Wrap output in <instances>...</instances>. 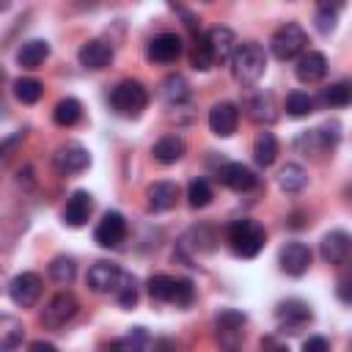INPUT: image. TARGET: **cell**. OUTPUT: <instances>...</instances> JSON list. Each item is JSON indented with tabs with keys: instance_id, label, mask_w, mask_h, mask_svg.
I'll return each mask as SVG.
<instances>
[{
	"instance_id": "cell-18",
	"label": "cell",
	"mask_w": 352,
	"mask_h": 352,
	"mask_svg": "<svg viewBox=\"0 0 352 352\" xmlns=\"http://www.w3.org/2000/svg\"><path fill=\"white\" fill-rule=\"evenodd\" d=\"M77 60H80V66H82V69L99 72V69L110 66V60H113V47H110L107 41L91 38V41H85V44L80 47V52H77Z\"/></svg>"
},
{
	"instance_id": "cell-36",
	"label": "cell",
	"mask_w": 352,
	"mask_h": 352,
	"mask_svg": "<svg viewBox=\"0 0 352 352\" xmlns=\"http://www.w3.org/2000/svg\"><path fill=\"white\" fill-rule=\"evenodd\" d=\"M14 94H16V99L25 102V104H36V102L41 99V94H44V82L36 80V77H19V80L14 82Z\"/></svg>"
},
{
	"instance_id": "cell-19",
	"label": "cell",
	"mask_w": 352,
	"mask_h": 352,
	"mask_svg": "<svg viewBox=\"0 0 352 352\" xmlns=\"http://www.w3.org/2000/svg\"><path fill=\"white\" fill-rule=\"evenodd\" d=\"M91 212H94V198H91V192H85V190H74V192L69 195V201H66L63 223L72 226V228H80V226L88 223Z\"/></svg>"
},
{
	"instance_id": "cell-2",
	"label": "cell",
	"mask_w": 352,
	"mask_h": 352,
	"mask_svg": "<svg viewBox=\"0 0 352 352\" xmlns=\"http://www.w3.org/2000/svg\"><path fill=\"white\" fill-rule=\"evenodd\" d=\"M267 69V55H264V47L256 44V41H245L236 47L234 58H231V72H234V80L242 82V85H250L256 82Z\"/></svg>"
},
{
	"instance_id": "cell-3",
	"label": "cell",
	"mask_w": 352,
	"mask_h": 352,
	"mask_svg": "<svg viewBox=\"0 0 352 352\" xmlns=\"http://www.w3.org/2000/svg\"><path fill=\"white\" fill-rule=\"evenodd\" d=\"M148 104V91L143 88L140 80H121L110 91V107L121 118H138Z\"/></svg>"
},
{
	"instance_id": "cell-32",
	"label": "cell",
	"mask_w": 352,
	"mask_h": 352,
	"mask_svg": "<svg viewBox=\"0 0 352 352\" xmlns=\"http://www.w3.org/2000/svg\"><path fill=\"white\" fill-rule=\"evenodd\" d=\"M162 96H165V102H168L170 107L184 104V102L190 99V85H187V80H184L182 74L165 77V82H162Z\"/></svg>"
},
{
	"instance_id": "cell-20",
	"label": "cell",
	"mask_w": 352,
	"mask_h": 352,
	"mask_svg": "<svg viewBox=\"0 0 352 352\" xmlns=\"http://www.w3.org/2000/svg\"><path fill=\"white\" fill-rule=\"evenodd\" d=\"M206 38H209V47H212V55H214V63H226L234 58L236 52V36L231 28H223V25H214L212 30H206Z\"/></svg>"
},
{
	"instance_id": "cell-9",
	"label": "cell",
	"mask_w": 352,
	"mask_h": 352,
	"mask_svg": "<svg viewBox=\"0 0 352 352\" xmlns=\"http://www.w3.org/2000/svg\"><path fill=\"white\" fill-rule=\"evenodd\" d=\"M77 297L72 294V292H58L50 302H47V308H44V314H41V322L47 324V327H52V330H58V327H63L74 314H77Z\"/></svg>"
},
{
	"instance_id": "cell-11",
	"label": "cell",
	"mask_w": 352,
	"mask_h": 352,
	"mask_svg": "<svg viewBox=\"0 0 352 352\" xmlns=\"http://www.w3.org/2000/svg\"><path fill=\"white\" fill-rule=\"evenodd\" d=\"M124 236H126V220L121 212H107L94 231V239L102 248H118L124 242Z\"/></svg>"
},
{
	"instance_id": "cell-34",
	"label": "cell",
	"mask_w": 352,
	"mask_h": 352,
	"mask_svg": "<svg viewBox=\"0 0 352 352\" xmlns=\"http://www.w3.org/2000/svg\"><path fill=\"white\" fill-rule=\"evenodd\" d=\"M190 63L198 72H209L214 66V55H212V47H209L206 33L195 36V44H192V52H190Z\"/></svg>"
},
{
	"instance_id": "cell-37",
	"label": "cell",
	"mask_w": 352,
	"mask_h": 352,
	"mask_svg": "<svg viewBox=\"0 0 352 352\" xmlns=\"http://www.w3.org/2000/svg\"><path fill=\"white\" fill-rule=\"evenodd\" d=\"M113 294H116V300H118L121 308H135V302H138V280H135V275L124 272Z\"/></svg>"
},
{
	"instance_id": "cell-30",
	"label": "cell",
	"mask_w": 352,
	"mask_h": 352,
	"mask_svg": "<svg viewBox=\"0 0 352 352\" xmlns=\"http://www.w3.org/2000/svg\"><path fill=\"white\" fill-rule=\"evenodd\" d=\"M275 157H278V140H275V135L272 132H258L256 135V140H253V160L261 165V168H270L272 162H275Z\"/></svg>"
},
{
	"instance_id": "cell-38",
	"label": "cell",
	"mask_w": 352,
	"mask_h": 352,
	"mask_svg": "<svg viewBox=\"0 0 352 352\" xmlns=\"http://www.w3.org/2000/svg\"><path fill=\"white\" fill-rule=\"evenodd\" d=\"M314 107H316V102H314V96H308L305 91H292V94L286 96V113L294 116V118H302V116L314 113Z\"/></svg>"
},
{
	"instance_id": "cell-10",
	"label": "cell",
	"mask_w": 352,
	"mask_h": 352,
	"mask_svg": "<svg viewBox=\"0 0 352 352\" xmlns=\"http://www.w3.org/2000/svg\"><path fill=\"white\" fill-rule=\"evenodd\" d=\"M8 294L19 308H33L36 300L41 297V278L36 272H19L8 283Z\"/></svg>"
},
{
	"instance_id": "cell-1",
	"label": "cell",
	"mask_w": 352,
	"mask_h": 352,
	"mask_svg": "<svg viewBox=\"0 0 352 352\" xmlns=\"http://www.w3.org/2000/svg\"><path fill=\"white\" fill-rule=\"evenodd\" d=\"M226 239H228V248L242 256V258H253L258 256V250L264 248L267 242V231L261 223L250 220V217H242V220H234L228 228H226Z\"/></svg>"
},
{
	"instance_id": "cell-23",
	"label": "cell",
	"mask_w": 352,
	"mask_h": 352,
	"mask_svg": "<svg viewBox=\"0 0 352 352\" xmlns=\"http://www.w3.org/2000/svg\"><path fill=\"white\" fill-rule=\"evenodd\" d=\"M176 198H179V187L173 182H154L146 190L148 212H168L176 206Z\"/></svg>"
},
{
	"instance_id": "cell-41",
	"label": "cell",
	"mask_w": 352,
	"mask_h": 352,
	"mask_svg": "<svg viewBox=\"0 0 352 352\" xmlns=\"http://www.w3.org/2000/svg\"><path fill=\"white\" fill-rule=\"evenodd\" d=\"M121 341V346H124V352H146V346H148V333H146V327H132L124 338H118Z\"/></svg>"
},
{
	"instance_id": "cell-14",
	"label": "cell",
	"mask_w": 352,
	"mask_h": 352,
	"mask_svg": "<svg viewBox=\"0 0 352 352\" xmlns=\"http://www.w3.org/2000/svg\"><path fill=\"white\" fill-rule=\"evenodd\" d=\"M217 182L226 184L234 192H245V190H250L256 184V173L242 162H223L217 168Z\"/></svg>"
},
{
	"instance_id": "cell-25",
	"label": "cell",
	"mask_w": 352,
	"mask_h": 352,
	"mask_svg": "<svg viewBox=\"0 0 352 352\" xmlns=\"http://www.w3.org/2000/svg\"><path fill=\"white\" fill-rule=\"evenodd\" d=\"M47 55H50V44H47L44 38H30V41H25V44L19 47L16 63H19L22 69H38V66L47 60Z\"/></svg>"
},
{
	"instance_id": "cell-7",
	"label": "cell",
	"mask_w": 352,
	"mask_h": 352,
	"mask_svg": "<svg viewBox=\"0 0 352 352\" xmlns=\"http://www.w3.org/2000/svg\"><path fill=\"white\" fill-rule=\"evenodd\" d=\"M52 165H55V170L60 176H72V173H80V170H85L91 165V154H88V148L82 143H74L72 140V143H63L55 151Z\"/></svg>"
},
{
	"instance_id": "cell-16",
	"label": "cell",
	"mask_w": 352,
	"mask_h": 352,
	"mask_svg": "<svg viewBox=\"0 0 352 352\" xmlns=\"http://www.w3.org/2000/svg\"><path fill=\"white\" fill-rule=\"evenodd\" d=\"M148 60L154 63H173L179 55H182V38L170 30L165 33H157L151 41H148Z\"/></svg>"
},
{
	"instance_id": "cell-26",
	"label": "cell",
	"mask_w": 352,
	"mask_h": 352,
	"mask_svg": "<svg viewBox=\"0 0 352 352\" xmlns=\"http://www.w3.org/2000/svg\"><path fill=\"white\" fill-rule=\"evenodd\" d=\"M245 110L248 116L256 121V124H272L275 121V102L270 94H253L248 102H245Z\"/></svg>"
},
{
	"instance_id": "cell-43",
	"label": "cell",
	"mask_w": 352,
	"mask_h": 352,
	"mask_svg": "<svg viewBox=\"0 0 352 352\" xmlns=\"http://www.w3.org/2000/svg\"><path fill=\"white\" fill-rule=\"evenodd\" d=\"M302 352H330V341L324 336H311L302 341Z\"/></svg>"
},
{
	"instance_id": "cell-45",
	"label": "cell",
	"mask_w": 352,
	"mask_h": 352,
	"mask_svg": "<svg viewBox=\"0 0 352 352\" xmlns=\"http://www.w3.org/2000/svg\"><path fill=\"white\" fill-rule=\"evenodd\" d=\"M261 352H289V346H283V344H275L272 338H267V341L261 344Z\"/></svg>"
},
{
	"instance_id": "cell-46",
	"label": "cell",
	"mask_w": 352,
	"mask_h": 352,
	"mask_svg": "<svg viewBox=\"0 0 352 352\" xmlns=\"http://www.w3.org/2000/svg\"><path fill=\"white\" fill-rule=\"evenodd\" d=\"M154 352H176V346H173V341L162 338V341H157V344H154Z\"/></svg>"
},
{
	"instance_id": "cell-4",
	"label": "cell",
	"mask_w": 352,
	"mask_h": 352,
	"mask_svg": "<svg viewBox=\"0 0 352 352\" xmlns=\"http://www.w3.org/2000/svg\"><path fill=\"white\" fill-rule=\"evenodd\" d=\"M245 324H248V316L234 308H223L214 316V336L223 352H239L245 341Z\"/></svg>"
},
{
	"instance_id": "cell-24",
	"label": "cell",
	"mask_w": 352,
	"mask_h": 352,
	"mask_svg": "<svg viewBox=\"0 0 352 352\" xmlns=\"http://www.w3.org/2000/svg\"><path fill=\"white\" fill-rule=\"evenodd\" d=\"M184 148H187L184 146V138H179V135H162L154 143L151 154H154V160L160 165H173V162H179L184 157Z\"/></svg>"
},
{
	"instance_id": "cell-6",
	"label": "cell",
	"mask_w": 352,
	"mask_h": 352,
	"mask_svg": "<svg viewBox=\"0 0 352 352\" xmlns=\"http://www.w3.org/2000/svg\"><path fill=\"white\" fill-rule=\"evenodd\" d=\"M336 143H338V126L330 132V124L322 126V129H305V132H300L297 140H294L297 151L305 154V157H314V160H319L322 154H327Z\"/></svg>"
},
{
	"instance_id": "cell-15",
	"label": "cell",
	"mask_w": 352,
	"mask_h": 352,
	"mask_svg": "<svg viewBox=\"0 0 352 352\" xmlns=\"http://www.w3.org/2000/svg\"><path fill=\"white\" fill-rule=\"evenodd\" d=\"M319 253L327 264H344L352 253V236L346 231H330L319 242Z\"/></svg>"
},
{
	"instance_id": "cell-35",
	"label": "cell",
	"mask_w": 352,
	"mask_h": 352,
	"mask_svg": "<svg viewBox=\"0 0 352 352\" xmlns=\"http://www.w3.org/2000/svg\"><path fill=\"white\" fill-rule=\"evenodd\" d=\"M74 275H77V264H74L72 256H55V258L50 261V278H52L55 283L69 286V283L74 280Z\"/></svg>"
},
{
	"instance_id": "cell-29",
	"label": "cell",
	"mask_w": 352,
	"mask_h": 352,
	"mask_svg": "<svg viewBox=\"0 0 352 352\" xmlns=\"http://www.w3.org/2000/svg\"><path fill=\"white\" fill-rule=\"evenodd\" d=\"M22 338H25V327H22V322L19 319H14V316H0V349L3 352H14L19 344H22Z\"/></svg>"
},
{
	"instance_id": "cell-39",
	"label": "cell",
	"mask_w": 352,
	"mask_h": 352,
	"mask_svg": "<svg viewBox=\"0 0 352 352\" xmlns=\"http://www.w3.org/2000/svg\"><path fill=\"white\" fill-rule=\"evenodd\" d=\"M209 201H212V187H209V182H206V179H192V182L187 184V204H190L192 209H204Z\"/></svg>"
},
{
	"instance_id": "cell-22",
	"label": "cell",
	"mask_w": 352,
	"mask_h": 352,
	"mask_svg": "<svg viewBox=\"0 0 352 352\" xmlns=\"http://www.w3.org/2000/svg\"><path fill=\"white\" fill-rule=\"evenodd\" d=\"M214 242H217L214 231H212L209 226H198V228H192V231H187V234L182 236V242H179V256L187 261V253H209V250L214 248Z\"/></svg>"
},
{
	"instance_id": "cell-27",
	"label": "cell",
	"mask_w": 352,
	"mask_h": 352,
	"mask_svg": "<svg viewBox=\"0 0 352 352\" xmlns=\"http://www.w3.org/2000/svg\"><path fill=\"white\" fill-rule=\"evenodd\" d=\"M319 104L322 107H346V104H352V82L349 80L330 82L327 88H322Z\"/></svg>"
},
{
	"instance_id": "cell-17",
	"label": "cell",
	"mask_w": 352,
	"mask_h": 352,
	"mask_svg": "<svg viewBox=\"0 0 352 352\" xmlns=\"http://www.w3.org/2000/svg\"><path fill=\"white\" fill-rule=\"evenodd\" d=\"M121 275H124V270H118V264H113V261H96V264L88 267V286L94 292H99V294L116 292Z\"/></svg>"
},
{
	"instance_id": "cell-42",
	"label": "cell",
	"mask_w": 352,
	"mask_h": 352,
	"mask_svg": "<svg viewBox=\"0 0 352 352\" xmlns=\"http://www.w3.org/2000/svg\"><path fill=\"white\" fill-rule=\"evenodd\" d=\"M336 294H338V300H341V302L352 305V270H344V272L338 275V283H336Z\"/></svg>"
},
{
	"instance_id": "cell-33",
	"label": "cell",
	"mask_w": 352,
	"mask_h": 352,
	"mask_svg": "<svg viewBox=\"0 0 352 352\" xmlns=\"http://www.w3.org/2000/svg\"><path fill=\"white\" fill-rule=\"evenodd\" d=\"M80 118H82V104H80L74 96L60 99V102L55 104V110H52V121H55L58 126H74Z\"/></svg>"
},
{
	"instance_id": "cell-31",
	"label": "cell",
	"mask_w": 352,
	"mask_h": 352,
	"mask_svg": "<svg viewBox=\"0 0 352 352\" xmlns=\"http://www.w3.org/2000/svg\"><path fill=\"white\" fill-rule=\"evenodd\" d=\"M305 184H308V173H305L302 165L286 162V165L280 168V173H278V187H280L283 192H300Z\"/></svg>"
},
{
	"instance_id": "cell-40",
	"label": "cell",
	"mask_w": 352,
	"mask_h": 352,
	"mask_svg": "<svg viewBox=\"0 0 352 352\" xmlns=\"http://www.w3.org/2000/svg\"><path fill=\"white\" fill-rule=\"evenodd\" d=\"M338 8H341V6L319 3L316 16H314V22H316V30H319V33H330V30L336 28V14H338Z\"/></svg>"
},
{
	"instance_id": "cell-28",
	"label": "cell",
	"mask_w": 352,
	"mask_h": 352,
	"mask_svg": "<svg viewBox=\"0 0 352 352\" xmlns=\"http://www.w3.org/2000/svg\"><path fill=\"white\" fill-rule=\"evenodd\" d=\"M179 278L173 275H151L148 278V297L157 302H176Z\"/></svg>"
},
{
	"instance_id": "cell-5",
	"label": "cell",
	"mask_w": 352,
	"mask_h": 352,
	"mask_svg": "<svg viewBox=\"0 0 352 352\" xmlns=\"http://www.w3.org/2000/svg\"><path fill=\"white\" fill-rule=\"evenodd\" d=\"M305 44H308V36H305V30H302L297 22L280 25V28L272 33V38H270V50H272V55H275L278 60L300 58L302 50H305Z\"/></svg>"
},
{
	"instance_id": "cell-12",
	"label": "cell",
	"mask_w": 352,
	"mask_h": 352,
	"mask_svg": "<svg viewBox=\"0 0 352 352\" xmlns=\"http://www.w3.org/2000/svg\"><path fill=\"white\" fill-rule=\"evenodd\" d=\"M278 264H280V270L286 275H294V278L305 275L308 267H311V250H308V245H302V242L283 245L280 253H278Z\"/></svg>"
},
{
	"instance_id": "cell-8",
	"label": "cell",
	"mask_w": 352,
	"mask_h": 352,
	"mask_svg": "<svg viewBox=\"0 0 352 352\" xmlns=\"http://www.w3.org/2000/svg\"><path fill=\"white\" fill-rule=\"evenodd\" d=\"M275 319H278L280 330H286V333H297V330H302V327L314 319V314H311V305H308V302L292 297V300L278 302V308H275Z\"/></svg>"
},
{
	"instance_id": "cell-13",
	"label": "cell",
	"mask_w": 352,
	"mask_h": 352,
	"mask_svg": "<svg viewBox=\"0 0 352 352\" xmlns=\"http://www.w3.org/2000/svg\"><path fill=\"white\" fill-rule=\"evenodd\" d=\"M239 124V110L234 102H217L209 110V129L217 138H231Z\"/></svg>"
},
{
	"instance_id": "cell-44",
	"label": "cell",
	"mask_w": 352,
	"mask_h": 352,
	"mask_svg": "<svg viewBox=\"0 0 352 352\" xmlns=\"http://www.w3.org/2000/svg\"><path fill=\"white\" fill-rule=\"evenodd\" d=\"M30 352H58V346L50 344V341H33L30 344Z\"/></svg>"
},
{
	"instance_id": "cell-21",
	"label": "cell",
	"mask_w": 352,
	"mask_h": 352,
	"mask_svg": "<svg viewBox=\"0 0 352 352\" xmlns=\"http://www.w3.org/2000/svg\"><path fill=\"white\" fill-rule=\"evenodd\" d=\"M327 72V58L316 50H308L297 58V66H294V74L300 82H319Z\"/></svg>"
}]
</instances>
